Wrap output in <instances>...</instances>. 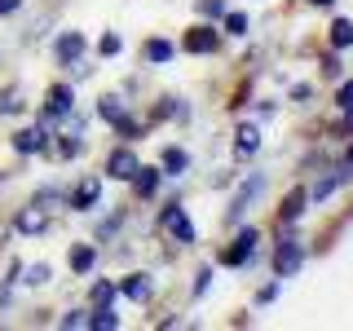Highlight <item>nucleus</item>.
Returning a JSON list of instances; mask_svg holds the SVG:
<instances>
[{"instance_id": "obj_1", "label": "nucleus", "mask_w": 353, "mask_h": 331, "mask_svg": "<svg viewBox=\"0 0 353 331\" xmlns=\"http://www.w3.org/2000/svg\"><path fill=\"white\" fill-rule=\"evenodd\" d=\"M71 106H75L71 84H49V93H44V128L58 124V119H66V115H71Z\"/></svg>"}, {"instance_id": "obj_2", "label": "nucleus", "mask_w": 353, "mask_h": 331, "mask_svg": "<svg viewBox=\"0 0 353 331\" xmlns=\"http://www.w3.org/2000/svg\"><path fill=\"white\" fill-rule=\"evenodd\" d=\"M159 225L168 230L176 243H194V225H190V217L181 212V203H168V208H163V212H159Z\"/></svg>"}, {"instance_id": "obj_3", "label": "nucleus", "mask_w": 353, "mask_h": 331, "mask_svg": "<svg viewBox=\"0 0 353 331\" xmlns=\"http://www.w3.org/2000/svg\"><path fill=\"white\" fill-rule=\"evenodd\" d=\"M252 252H256V230H239V239L230 243L225 252H221V265H248L252 261Z\"/></svg>"}, {"instance_id": "obj_4", "label": "nucleus", "mask_w": 353, "mask_h": 331, "mask_svg": "<svg viewBox=\"0 0 353 331\" xmlns=\"http://www.w3.org/2000/svg\"><path fill=\"white\" fill-rule=\"evenodd\" d=\"M296 270H301V239H283L279 252H274V274H279V279H292Z\"/></svg>"}, {"instance_id": "obj_5", "label": "nucleus", "mask_w": 353, "mask_h": 331, "mask_svg": "<svg viewBox=\"0 0 353 331\" xmlns=\"http://www.w3.org/2000/svg\"><path fill=\"white\" fill-rule=\"evenodd\" d=\"M216 44H221L216 27H208V22H199V27H190V31H185L181 49H185V53H216Z\"/></svg>"}, {"instance_id": "obj_6", "label": "nucleus", "mask_w": 353, "mask_h": 331, "mask_svg": "<svg viewBox=\"0 0 353 331\" xmlns=\"http://www.w3.org/2000/svg\"><path fill=\"white\" fill-rule=\"evenodd\" d=\"M141 163H137V154H132L128 146H119V150H110V159H106V177H115V181H132V172H137Z\"/></svg>"}, {"instance_id": "obj_7", "label": "nucleus", "mask_w": 353, "mask_h": 331, "mask_svg": "<svg viewBox=\"0 0 353 331\" xmlns=\"http://www.w3.org/2000/svg\"><path fill=\"white\" fill-rule=\"evenodd\" d=\"M53 53H58L62 66H75V62L84 58V36H80V31H62L58 44H53Z\"/></svg>"}, {"instance_id": "obj_8", "label": "nucleus", "mask_w": 353, "mask_h": 331, "mask_svg": "<svg viewBox=\"0 0 353 331\" xmlns=\"http://www.w3.org/2000/svg\"><path fill=\"white\" fill-rule=\"evenodd\" d=\"M14 230H18V234H44V230H49V212H44L40 203L22 208L18 221H14Z\"/></svg>"}, {"instance_id": "obj_9", "label": "nucleus", "mask_w": 353, "mask_h": 331, "mask_svg": "<svg viewBox=\"0 0 353 331\" xmlns=\"http://www.w3.org/2000/svg\"><path fill=\"white\" fill-rule=\"evenodd\" d=\"M97 199H102V181H97V177H84L71 194V208L75 212H88V208H97Z\"/></svg>"}, {"instance_id": "obj_10", "label": "nucleus", "mask_w": 353, "mask_h": 331, "mask_svg": "<svg viewBox=\"0 0 353 331\" xmlns=\"http://www.w3.org/2000/svg\"><path fill=\"white\" fill-rule=\"evenodd\" d=\"M44 141H49V132H44V128H18L14 132V150L18 154H40Z\"/></svg>"}, {"instance_id": "obj_11", "label": "nucleus", "mask_w": 353, "mask_h": 331, "mask_svg": "<svg viewBox=\"0 0 353 331\" xmlns=\"http://www.w3.org/2000/svg\"><path fill=\"white\" fill-rule=\"evenodd\" d=\"M305 203H309V190H292V194L283 199V208H279V225H292V221H301Z\"/></svg>"}, {"instance_id": "obj_12", "label": "nucleus", "mask_w": 353, "mask_h": 331, "mask_svg": "<svg viewBox=\"0 0 353 331\" xmlns=\"http://www.w3.org/2000/svg\"><path fill=\"white\" fill-rule=\"evenodd\" d=\"M261 185H265V177H252V181H248V185H243V190L234 194V203H230V221H239L243 212H248V203L261 194Z\"/></svg>"}, {"instance_id": "obj_13", "label": "nucleus", "mask_w": 353, "mask_h": 331, "mask_svg": "<svg viewBox=\"0 0 353 331\" xmlns=\"http://www.w3.org/2000/svg\"><path fill=\"white\" fill-rule=\"evenodd\" d=\"M119 292H124L128 296V301H150V274H128V279L124 283H119Z\"/></svg>"}, {"instance_id": "obj_14", "label": "nucleus", "mask_w": 353, "mask_h": 331, "mask_svg": "<svg viewBox=\"0 0 353 331\" xmlns=\"http://www.w3.org/2000/svg\"><path fill=\"white\" fill-rule=\"evenodd\" d=\"M93 261H97L93 243H75V248H71V257H66V265H71L75 274H88V270H93Z\"/></svg>"}, {"instance_id": "obj_15", "label": "nucleus", "mask_w": 353, "mask_h": 331, "mask_svg": "<svg viewBox=\"0 0 353 331\" xmlns=\"http://www.w3.org/2000/svg\"><path fill=\"white\" fill-rule=\"evenodd\" d=\"M172 44L168 40H159V36H154V40H146V49H141V58H146L150 66H163V62H172Z\"/></svg>"}, {"instance_id": "obj_16", "label": "nucleus", "mask_w": 353, "mask_h": 331, "mask_svg": "<svg viewBox=\"0 0 353 331\" xmlns=\"http://www.w3.org/2000/svg\"><path fill=\"white\" fill-rule=\"evenodd\" d=\"M159 168H137V172H132V185H137V199H150L154 190H159Z\"/></svg>"}, {"instance_id": "obj_17", "label": "nucleus", "mask_w": 353, "mask_h": 331, "mask_svg": "<svg viewBox=\"0 0 353 331\" xmlns=\"http://www.w3.org/2000/svg\"><path fill=\"white\" fill-rule=\"evenodd\" d=\"M349 177H353V168H336V172H331V177H323V181H318L314 190H309V199H327L331 190H336V185H345Z\"/></svg>"}, {"instance_id": "obj_18", "label": "nucleus", "mask_w": 353, "mask_h": 331, "mask_svg": "<svg viewBox=\"0 0 353 331\" xmlns=\"http://www.w3.org/2000/svg\"><path fill=\"white\" fill-rule=\"evenodd\" d=\"M185 168H190V154H185L181 146H168V150H163V172H168V177H181Z\"/></svg>"}, {"instance_id": "obj_19", "label": "nucleus", "mask_w": 353, "mask_h": 331, "mask_svg": "<svg viewBox=\"0 0 353 331\" xmlns=\"http://www.w3.org/2000/svg\"><path fill=\"white\" fill-rule=\"evenodd\" d=\"M22 106H27V102H22V88H18V84H9L5 93H0V115H18Z\"/></svg>"}, {"instance_id": "obj_20", "label": "nucleus", "mask_w": 353, "mask_h": 331, "mask_svg": "<svg viewBox=\"0 0 353 331\" xmlns=\"http://www.w3.org/2000/svg\"><path fill=\"white\" fill-rule=\"evenodd\" d=\"M331 44H336V49H349V44H353V22L349 18L331 22Z\"/></svg>"}, {"instance_id": "obj_21", "label": "nucleus", "mask_w": 353, "mask_h": 331, "mask_svg": "<svg viewBox=\"0 0 353 331\" xmlns=\"http://www.w3.org/2000/svg\"><path fill=\"white\" fill-rule=\"evenodd\" d=\"M256 146H261V132L252 128V124H243V128H239V141H234V150H239V154H256Z\"/></svg>"}, {"instance_id": "obj_22", "label": "nucleus", "mask_w": 353, "mask_h": 331, "mask_svg": "<svg viewBox=\"0 0 353 331\" xmlns=\"http://www.w3.org/2000/svg\"><path fill=\"white\" fill-rule=\"evenodd\" d=\"M88 327H97V331H115V327H119V318L110 314V305H102V309H93V314H88Z\"/></svg>"}, {"instance_id": "obj_23", "label": "nucleus", "mask_w": 353, "mask_h": 331, "mask_svg": "<svg viewBox=\"0 0 353 331\" xmlns=\"http://www.w3.org/2000/svg\"><path fill=\"white\" fill-rule=\"evenodd\" d=\"M97 115H102L106 124H115V119L124 115V102H119V97H102V102H97Z\"/></svg>"}, {"instance_id": "obj_24", "label": "nucleus", "mask_w": 353, "mask_h": 331, "mask_svg": "<svg viewBox=\"0 0 353 331\" xmlns=\"http://www.w3.org/2000/svg\"><path fill=\"white\" fill-rule=\"evenodd\" d=\"M88 301H93V309H102L115 301V283H93V292H88Z\"/></svg>"}, {"instance_id": "obj_25", "label": "nucleus", "mask_w": 353, "mask_h": 331, "mask_svg": "<svg viewBox=\"0 0 353 331\" xmlns=\"http://www.w3.org/2000/svg\"><path fill=\"white\" fill-rule=\"evenodd\" d=\"M115 132H119V137H124V141H132V137H137V132H141V124H137V119H132V115H119V119H115Z\"/></svg>"}, {"instance_id": "obj_26", "label": "nucleus", "mask_w": 353, "mask_h": 331, "mask_svg": "<svg viewBox=\"0 0 353 331\" xmlns=\"http://www.w3.org/2000/svg\"><path fill=\"white\" fill-rule=\"evenodd\" d=\"M221 18H225L230 36H248V14H221Z\"/></svg>"}, {"instance_id": "obj_27", "label": "nucleus", "mask_w": 353, "mask_h": 331, "mask_svg": "<svg viewBox=\"0 0 353 331\" xmlns=\"http://www.w3.org/2000/svg\"><path fill=\"white\" fill-rule=\"evenodd\" d=\"M22 283H27V287H44V283H49V265H31Z\"/></svg>"}, {"instance_id": "obj_28", "label": "nucleus", "mask_w": 353, "mask_h": 331, "mask_svg": "<svg viewBox=\"0 0 353 331\" xmlns=\"http://www.w3.org/2000/svg\"><path fill=\"white\" fill-rule=\"evenodd\" d=\"M58 327H66V331H75V327H88V314H80V309H71V314H62V318H58Z\"/></svg>"}, {"instance_id": "obj_29", "label": "nucleus", "mask_w": 353, "mask_h": 331, "mask_svg": "<svg viewBox=\"0 0 353 331\" xmlns=\"http://www.w3.org/2000/svg\"><path fill=\"white\" fill-rule=\"evenodd\" d=\"M36 203L49 212V203H62V190H53V185H44V190H36Z\"/></svg>"}, {"instance_id": "obj_30", "label": "nucleus", "mask_w": 353, "mask_h": 331, "mask_svg": "<svg viewBox=\"0 0 353 331\" xmlns=\"http://www.w3.org/2000/svg\"><path fill=\"white\" fill-rule=\"evenodd\" d=\"M199 14H203V18H221V14H225V0H199Z\"/></svg>"}, {"instance_id": "obj_31", "label": "nucleus", "mask_w": 353, "mask_h": 331, "mask_svg": "<svg viewBox=\"0 0 353 331\" xmlns=\"http://www.w3.org/2000/svg\"><path fill=\"white\" fill-rule=\"evenodd\" d=\"M208 287H212V265H203V270L194 274V296H203Z\"/></svg>"}, {"instance_id": "obj_32", "label": "nucleus", "mask_w": 353, "mask_h": 331, "mask_svg": "<svg viewBox=\"0 0 353 331\" xmlns=\"http://www.w3.org/2000/svg\"><path fill=\"white\" fill-rule=\"evenodd\" d=\"M279 292H283V279H279V283H270V287H261V292H256V305H270V301H279Z\"/></svg>"}, {"instance_id": "obj_33", "label": "nucleus", "mask_w": 353, "mask_h": 331, "mask_svg": "<svg viewBox=\"0 0 353 331\" xmlns=\"http://www.w3.org/2000/svg\"><path fill=\"white\" fill-rule=\"evenodd\" d=\"M97 53H102V58H115V53H119V36H102Z\"/></svg>"}, {"instance_id": "obj_34", "label": "nucleus", "mask_w": 353, "mask_h": 331, "mask_svg": "<svg viewBox=\"0 0 353 331\" xmlns=\"http://www.w3.org/2000/svg\"><path fill=\"white\" fill-rule=\"evenodd\" d=\"M336 102H340V110H353V84L340 88V97H336Z\"/></svg>"}, {"instance_id": "obj_35", "label": "nucleus", "mask_w": 353, "mask_h": 331, "mask_svg": "<svg viewBox=\"0 0 353 331\" xmlns=\"http://www.w3.org/2000/svg\"><path fill=\"white\" fill-rule=\"evenodd\" d=\"M323 71H327V75H340V58H336V53H331V58H323Z\"/></svg>"}, {"instance_id": "obj_36", "label": "nucleus", "mask_w": 353, "mask_h": 331, "mask_svg": "<svg viewBox=\"0 0 353 331\" xmlns=\"http://www.w3.org/2000/svg\"><path fill=\"white\" fill-rule=\"evenodd\" d=\"M18 5H22V0H0V18H5V14H14Z\"/></svg>"}, {"instance_id": "obj_37", "label": "nucleus", "mask_w": 353, "mask_h": 331, "mask_svg": "<svg viewBox=\"0 0 353 331\" xmlns=\"http://www.w3.org/2000/svg\"><path fill=\"white\" fill-rule=\"evenodd\" d=\"M309 5H323V9H327V5H331V0H309Z\"/></svg>"}]
</instances>
